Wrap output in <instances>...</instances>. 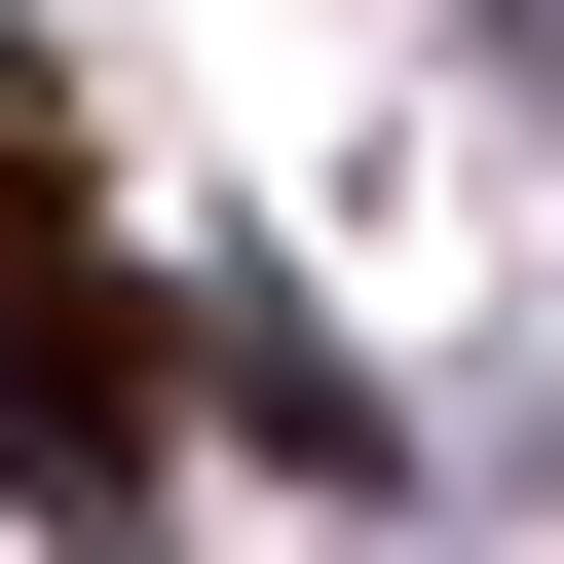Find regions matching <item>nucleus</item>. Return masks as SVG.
Instances as JSON below:
<instances>
[{
  "mask_svg": "<svg viewBox=\"0 0 564 564\" xmlns=\"http://www.w3.org/2000/svg\"><path fill=\"white\" fill-rule=\"evenodd\" d=\"M0 452L113 489V452H151V339H113V302H0Z\"/></svg>",
  "mask_w": 564,
  "mask_h": 564,
  "instance_id": "f257e3e1",
  "label": "nucleus"
},
{
  "mask_svg": "<svg viewBox=\"0 0 564 564\" xmlns=\"http://www.w3.org/2000/svg\"><path fill=\"white\" fill-rule=\"evenodd\" d=\"M39 188H76V113H39V39H0V226H39Z\"/></svg>",
  "mask_w": 564,
  "mask_h": 564,
  "instance_id": "f03ea898",
  "label": "nucleus"
}]
</instances>
